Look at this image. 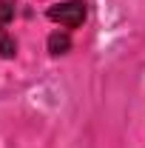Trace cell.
I'll use <instances>...</instances> for the list:
<instances>
[{"label":"cell","mask_w":145,"mask_h":148,"mask_svg":"<svg viewBox=\"0 0 145 148\" xmlns=\"http://www.w3.org/2000/svg\"><path fill=\"white\" fill-rule=\"evenodd\" d=\"M49 20H54V23H60L63 29H80L83 23H85V3L83 0H66V3H54V6H49Z\"/></svg>","instance_id":"obj_1"},{"label":"cell","mask_w":145,"mask_h":148,"mask_svg":"<svg viewBox=\"0 0 145 148\" xmlns=\"http://www.w3.org/2000/svg\"><path fill=\"white\" fill-rule=\"evenodd\" d=\"M71 49V34H68V29H57V32H51L49 34V51L51 54H66Z\"/></svg>","instance_id":"obj_2"},{"label":"cell","mask_w":145,"mask_h":148,"mask_svg":"<svg viewBox=\"0 0 145 148\" xmlns=\"http://www.w3.org/2000/svg\"><path fill=\"white\" fill-rule=\"evenodd\" d=\"M14 54H17V43H14V37L0 26V57L9 60V57H14Z\"/></svg>","instance_id":"obj_3"},{"label":"cell","mask_w":145,"mask_h":148,"mask_svg":"<svg viewBox=\"0 0 145 148\" xmlns=\"http://www.w3.org/2000/svg\"><path fill=\"white\" fill-rule=\"evenodd\" d=\"M12 20H14V3L0 0V26H6V23H12Z\"/></svg>","instance_id":"obj_4"}]
</instances>
